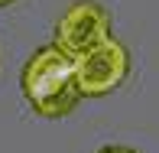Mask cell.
Masks as SVG:
<instances>
[{
	"label": "cell",
	"mask_w": 159,
	"mask_h": 153,
	"mask_svg": "<svg viewBox=\"0 0 159 153\" xmlns=\"http://www.w3.org/2000/svg\"><path fill=\"white\" fill-rule=\"evenodd\" d=\"M20 88H23V98L30 101V108L42 117H65L81 101L71 55L55 42L30 55V62L23 65V75H20Z\"/></svg>",
	"instance_id": "6da1fadb"
},
{
	"label": "cell",
	"mask_w": 159,
	"mask_h": 153,
	"mask_svg": "<svg viewBox=\"0 0 159 153\" xmlns=\"http://www.w3.org/2000/svg\"><path fill=\"white\" fill-rule=\"evenodd\" d=\"M10 3H16V0H0V7H10Z\"/></svg>",
	"instance_id": "5b68a950"
},
{
	"label": "cell",
	"mask_w": 159,
	"mask_h": 153,
	"mask_svg": "<svg viewBox=\"0 0 159 153\" xmlns=\"http://www.w3.org/2000/svg\"><path fill=\"white\" fill-rule=\"evenodd\" d=\"M75 65V82L81 98H104V94L117 91L127 82L130 72V52L120 39L107 36L104 42L84 49V52L71 55Z\"/></svg>",
	"instance_id": "7a4b0ae2"
},
{
	"label": "cell",
	"mask_w": 159,
	"mask_h": 153,
	"mask_svg": "<svg viewBox=\"0 0 159 153\" xmlns=\"http://www.w3.org/2000/svg\"><path fill=\"white\" fill-rule=\"evenodd\" d=\"M111 36V13L98 0H75L55 23V46L68 55L98 46Z\"/></svg>",
	"instance_id": "3957f363"
},
{
	"label": "cell",
	"mask_w": 159,
	"mask_h": 153,
	"mask_svg": "<svg viewBox=\"0 0 159 153\" xmlns=\"http://www.w3.org/2000/svg\"><path fill=\"white\" fill-rule=\"evenodd\" d=\"M98 153H140V150H133V147H101Z\"/></svg>",
	"instance_id": "277c9868"
}]
</instances>
